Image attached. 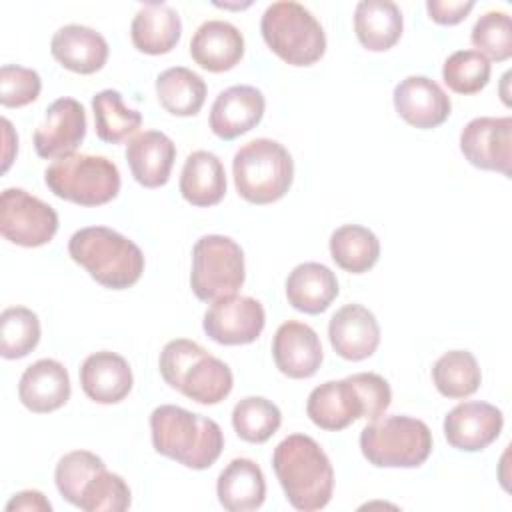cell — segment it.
<instances>
[{"label": "cell", "instance_id": "277c9868", "mask_svg": "<svg viewBox=\"0 0 512 512\" xmlns=\"http://www.w3.org/2000/svg\"><path fill=\"white\" fill-rule=\"evenodd\" d=\"M70 258L110 290L134 286L144 272V254L130 238L106 228L86 226L68 240Z\"/></svg>", "mask_w": 512, "mask_h": 512}, {"label": "cell", "instance_id": "8fae6325", "mask_svg": "<svg viewBox=\"0 0 512 512\" xmlns=\"http://www.w3.org/2000/svg\"><path fill=\"white\" fill-rule=\"evenodd\" d=\"M266 324L264 306L252 296H224L204 314L202 328L218 344L242 346L254 342Z\"/></svg>", "mask_w": 512, "mask_h": 512}, {"label": "cell", "instance_id": "d6986e66", "mask_svg": "<svg viewBox=\"0 0 512 512\" xmlns=\"http://www.w3.org/2000/svg\"><path fill=\"white\" fill-rule=\"evenodd\" d=\"M20 402L36 414H46L62 408L70 398V376L64 364L52 358H42L30 364L18 382Z\"/></svg>", "mask_w": 512, "mask_h": 512}, {"label": "cell", "instance_id": "f35d334b", "mask_svg": "<svg viewBox=\"0 0 512 512\" xmlns=\"http://www.w3.org/2000/svg\"><path fill=\"white\" fill-rule=\"evenodd\" d=\"M472 44L488 60L504 62L512 56V20L506 12H484L470 34Z\"/></svg>", "mask_w": 512, "mask_h": 512}, {"label": "cell", "instance_id": "1f68e13d", "mask_svg": "<svg viewBox=\"0 0 512 512\" xmlns=\"http://www.w3.org/2000/svg\"><path fill=\"white\" fill-rule=\"evenodd\" d=\"M432 382L442 396L458 400L472 396L480 388L482 372L472 352L450 350L434 362Z\"/></svg>", "mask_w": 512, "mask_h": 512}, {"label": "cell", "instance_id": "603a6c76", "mask_svg": "<svg viewBox=\"0 0 512 512\" xmlns=\"http://www.w3.org/2000/svg\"><path fill=\"white\" fill-rule=\"evenodd\" d=\"M190 56L208 72L232 70L244 56V36L230 22L208 20L194 32Z\"/></svg>", "mask_w": 512, "mask_h": 512}, {"label": "cell", "instance_id": "6da1fadb", "mask_svg": "<svg viewBox=\"0 0 512 512\" xmlns=\"http://www.w3.org/2000/svg\"><path fill=\"white\" fill-rule=\"evenodd\" d=\"M390 400V384L380 374L358 372L316 386L308 396L306 414L318 428L338 432L358 418L378 420Z\"/></svg>", "mask_w": 512, "mask_h": 512}, {"label": "cell", "instance_id": "ac0fdd59", "mask_svg": "<svg viewBox=\"0 0 512 512\" xmlns=\"http://www.w3.org/2000/svg\"><path fill=\"white\" fill-rule=\"evenodd\" d=\"M328 338L340 358L358 362L376 352L380 326L376 316L362 304H346L330 318Z\"/></svg>", "mask_w": 512, "mask_h": 512}, {"label": "cell", "instance_id": "4fadbf2b", "mask_svg": "<svg viewBox=\"0 0 512 512\" xmlns=\"http://www.w3.org/2000/svg\"><path fill=\"white\" fill-rule=\"evenodd\" d=\"M86 136L84 106L68 96L54 100L44 116V122L34 132V148L40 158L58 160L82 144Z\"/></svg>", "mask_w": 512, "mask_h": 512}, {"label": "cell", "instance_id": "f1b7e54d", "mask_svg": "<svg viewBox=\"0 0 512 512\" xmlns=\"http://www.w3.org/2000/svg\"><path fill=\"white\" fill-rule=\"evenodd\" d=\"M234 386L232 370L220 358L208 354H200L184 372L178 384V392L198 404H218L222 402Z\"/></svg>", "mask_w": 512, "mask_h": 512}, {"label": "cell", "instance_id": "ffe728a7", "mask_svg": "<svg viewBox=\"0 0 512 512\" xmlns=\"http://www.w3.org/2000/svg\"><path fill=\"white\" fill-rule=\"evenodd\" d=\"M176 160V146L170 136L158 130H144L128 140L126 162L134 180L144 188H160L168 182Z\"/></svg>", "mask_w": 512, "mask_h": 512}, {"label": "cell", "instance_id": "3957f363", "mask_svg": "<svg viewBox=\"0 0 512 512\" xmlns=\"http://www.w3.org/2000/svg\"><path fill=\"white\" fill-rule=\"evenodd\" d=\"M150 432L158 454L192 470L210 468L224 448V434L218 422L174 404H162L152 410Z\"/></svg>", "mask_w": 512, "mask_h": 512}, {"label": "cell", "instance_id": "e575fe53", "mask_svg": "<svg viewBox=\"0 0 512 512\" xmlns=\"http://www.w3.org/2000/svg\"><path fill=\"white\" fill-rule=\"evenodd\" d=\"M40 342V320L24 306H10L0 314V354L6 360L28 356Z\"/></svg>", "mask_w": 512, "mask_h": 512}, {"label": "cell", "instance_id": "44dd1931", "mask_svg": "<svg viewBox=\"0 0 512 512\" xmlns=\"http://www.w3.org/2000/svg\"><path fill=\"white\" fill-rule=\"evenodd\" d=\"M134 378L124 356L100 350L90 354L80 366V386L98 404H116L132 390Z\"/></svg>", "mask_w": 512, "mask_h": 512}, {"label": "cell", "instance_id": "5b68a950", "mask_svg": "<svg viewBox=\"0 0 512 512\" xmlns=\"http://www.w3.org/2000/svg\"><path fill=\"white\" fill-rule=\"evenodd\" d=\"M238 194L250 204H272L292 186L294 162L276 140L256 138L246 142L232 160Z\"/></svg>", "mask_w": 512, "mask_h": 512}, {"label": "cell", "instance_id": "74e56055", "mask_svg": "<svg viewBox=\"0 0 512 512\" xmlns=\"http://www.w3.org/2000/svg\"><path fill=\"white\" fill-rule=\"evenodd\" d=\"M102 468H106L104 460L100 456H96L94 452L88 450H74L64 454L54 470V480H56V488L60 492V496L78 506L82 490L86 486V482L100 472Z\"/></svg>", "mask_w": 512, "mask_h": 512}, {"label": "cell", "instance_id": "836d02e7", "mask_svg": "<svg viewBox=\"0 0 512 512\" xmlns=\"http://www.w3.org/2000/svg\"><path fill=\"white\" fill-rule=\"evenodd\" d=\"M280 424V408L264 396L242 398L232 410V426L238 438H242L244 442L262 444L272 438V434H276Z\"/></svg>", "mask_w": 512, "mask_h": 512}, {"label": "cell", "instance_id": "ee69618b", "mask_svg": "<svg viewBox=\"0 0 512 512\" xmlns=\"http://www.w3.org/2000/svg\"><path fill=\"white\" fill-rule=\"evenodd\" d=\"M2 126H4V138H6V152H4V166H2V170L6 172L8 166H10V162H12V156H14L12 148L18 150V136H14L12 124H10L6 118H2Z\"/></svg>", "mask_w": 512, "mask_h": 512}, {"label": "cell", "instance_id": "52a82bcc", "mask_svg": "<svg viewBox=\"0 0 512 512\" xmlns=\"http://www.w3.org/2000/svg\"><path fill=\"white\" fill-rule=\"evenodd\" d=\"M364 458L378 468H418L432 452V432L412 416H384L360 432Z\"/></svg>", "mask_w": 512, "mask_h": 512}, {"label": "cell", "instance_id": "d6a6232c", "mask_svg": "<svg viewBox=\"0 0 512 512\" xmlns=\"http://www.w3.org/2000/svg\"><path fill=\"white\" fill-rule=\"evenodd\" d=\"M92 112L96 136L110 144L124 142L142 124V114L134 108H128L122 100V94L112 88L100 90L92 98Z\"/></svg>", "mask_w": 512, "mask_h": 512}, {"label": "cell", "instance_id": "8d00e7d4", "mask_svg": "<svg viewBox=\"0 0 512 512\" xmlns=\"http://www.w3.org/2000/svg\"><path fill=\"white\" fill-rule=\"evenodd\" d=\"M132 494L120 474L102 468L84 486L78 508L84 512H124L130 508Z\"/></svg>", "mask_w": 512, "mask_h": 512}, {"label": "cell", "instance_id": "4dcf8cb0", "mask_svg": "<svg viewBox=\"0 0 512 512\" xmlns=\"http://www.w3.org/2000/svg\"><path fill=\"white\" fill-rule=\"evenodd\" d=\"M330 256L342 270L362 274L378 262L380 240L366 226L344 224L330 236Z\"/></svg>", "mask_w": 512, "mask_h": 512}, {"label": "cell", "instance_id": "cb8c5ba5", "mask_svg": "<svg viewBox=\"0 0 512 512\" xmlns=\"http://www.w3.org/2000/svg\"><path fill=\"white\" fill-rule=\"evenodd\" d=\"M180 36L182 20L166 2L142 4L130 24L132 44L136 50L150 56L168 54L178 44Z\"/></svg>", "mask_w": 512, "mask_h": 512}, {"label": "cell", "instance_id": "4316f807", "mask_svg": "<svg viewBox=\"0 0 512 512\" xmlns=\"http://www.w3.org/2000/svg\"><path fill=\"white\" fill-rule=\"evenodd\" d=\"M182 198L198 208L218 204L226 194V172L220 158L208 150L188 154L180 174Z\"/></svg>", "mask_w": 512, "mask_h": 512}, {"label": "cell", "instance_id": "ab89813d", "mask_svg": "<svg viewBox=\"0 0 512 512\" xmlns=\"http://www.w3.org/2000/svg\"><path fill=\"white\" fill-rule=\"evenodd\" d=\"M42 80L32 68L4 64L0 68V104L6 108H22L40 96Z\"/></svg>", "mask_w": 512, "mask_h": 512}, {"label": "cell", "instance_id": "e0dca14e", "mask_svg": "<svg viewBox=\"0 0 512 512\" xmlns=\"http://www.w3.org/2000/svg\"><path fill=\"white\" fill-rule=\"evenodd\" d=\"M264 108V94L256 86H230L216 96L210 108V130L222 140H234L260 124Z\"/></svg>", "mask_w": 512, "mask_h": 512}, {"label": "cell", "instance_id": "5bb4252c", "mask_svg": "<svg viewBox=\"0 0 512 512\" xmlns=\"http://www.w3.org/2000/svg\"><path fill=\"white\" fill-rule=\"evenodd\" d=\"M502 426V412L480 400L460 402L444 416V436L452 448L462 452L484 450L500 436Z\"/></svg>", "mask_w": 512, "mask_h": 512}, {"label": "cell", "instance_id": "ba28073f", "mask_svg": "<svg viewBox=\"0 0 512 512\" xmlns=\"http://www.w3.org/2000/svg\"><path fill=\"white\" fill-rule=\"evenodd\" d=\"M44 182L54 196L80 206L108 204L120 192L118 166L94 154L74 152L54 160L44 172Z\"/></svg>", "mask_w": 512, "mask_h": 512}, {"label": "cell", "instance_id": "7a4b0ae2", "mask_svg": "<svg viewBox=\"0 0 512 512\" xmlns=\"http://www.w3.org/2000/svg\"><path fill=\"white\" fill-rule=\"evenodd\" d=\"M286 500L302 512L324 508L334 490V470L320 444L306 434L286 436L272 454Z\"/></svg>", "mask_w": 512, "mask_h": 512}, {"label": "cell", "instance_id": "2e32d148", "mask_svg": "<svg viewBox=\"0 0 512 512\" xmlns=\"http://www.w3.org/2000/svg\"><path fill=\"white\" fill-rule=\"evenodd\" d=\"M272 356L276 368L294 380L314 376L324 358L314 328L298 320H288L278 326L272 340Z\"/></svg>", "mask_w": 512, "mask_h": 512}, {"label": "cell", "instance_id": "60d3db41", "mask_svg": "<svg viewBox=\"0 0 512 512\" xmlns=\"http://www.w3.org/2000/svg\"><path fill=\"white\" fill-rule=\"evenodd\" d=\"M206 348H202L198 342L194 340H188V338H176V340H170L162 352H160V360H158V366H160V374L164 378V382L170 386V388H178L180 384V378L184 376V372L188 370V366L200 356L204 354Z\"/></svg>", "mask_w": 512, "mask_h": 512}, {"label": "cell", "instance_id": "484cf974", "mask_svg": "<svg viewBox=\"0 0 512 512\" xmlns=\"http://www.w3.org/2000/svg\"><path fill=\"white\" fill-rule=\"evenodd\" d=\"M338 292L336 274L320 262L298 264L286 278L288 304L304 314L324 312Z\"/></svg>", "mask_w": 512, "mask_h": 512}, {"label": "cell", "instance_id": "8992f818", "mask_svg": "<svg viewBox=\"0 0 512 512\" xmlns=\"http://www.w3.org/2000/svg\"><path fill=\"white\" fill-rule=\"evenodd\" d=\"M268 48L290 66H310L326 52V34L308 8L292 0L270 4L260 20Z\"/></svg>", "mask_w": 512, "mask_h": 512}, {"label": "cell", "instance_id": "7bdbcfd3", "mask_svg": "<svg viewBox=\"0 0 512 512\" xmlns=\"http://www.w3.org/2000/svg\"><path fill=\"white\" fill-rule=\"evenodd\" d=\"M6 510L12 512V510H44V512H50L52 510V504L48 502V498L38 492V490H22L18 494H14L10 498V502L6 504Z\"/></svg>", "mask_w": 512, "mask_h": 512}, {"label": "cell", "instance_id": "30bf717a", "mask_svg": "<svg viewBox=\"0 0 512 512\" xmlns=\"http://www.w3.org/2000/svg\"><path fill=\"white\" fill-rule=\"evenodd\" d=\"M0 232L16 246L38 248L58 232V214L26 190L6 188L0 196Z\"/></svg>", "mask_w": 512, "mask_h": 512}, {"label": "cell", "instance_id": "f546056e", "mask_svg": "<svg viewBox=\"0 0 512 512\" xmlns=\"http://www.w3.org/2000/svg\"><path fill=\"white\" fill-rule=\"evenodd\" d=\"M156 96L172 116H194L204 106L206 82L190 68L172 66L158 74Z\"/></svg>", "mask_w": 512, "mask_h": 512}, {"label": "cell", "instance_id": "7402d4cb", "mask_svg": "<svg viewBox=\"0 0 512 512\" xmlns=\"http://www.w3.org/2000/svg\"><path fill=\"white\" fill-rule=\"evenodd\" d=\"M50 52L66 70L94 74L108 60V42L90 26L66 24L54 32Z\"/></svg>", "mask_w": 512, "mask_h": 512}, {"label": "cell", "instance_id": "83f0119b", "mask_svg": "<svg viewBox=\"0 0 512 512\" xmlns=\"http://www.w3.org/2000/svg\"><path fill=\"white\" fill-rule=\"evenodd\" d=\"M404 18L390 0H362L354 10V32L370 52L390 50L402 36Z\"/></svg>", "mask_w": 512, "mask_h": 512}, {"label": "cell", "instance_id": "b9f144b4", "mask_svg": "<svg viewBox=\"0 0 512 512\" xmlns=\"http://www.w3.org/2000/svg\"><path fill=\"white\" fill-rule=\"evenodd\" d=\"M474 8L472 0H428L426 12L430 20L442 26H454L462 22Z\"/></svg>", "mask_w": 512, "mask_h": 512}, {"label": "cell", "instance_id": "9a60e30c", "mask_svg": "<svg viewBox=\"0 0 512 512\" xmlns=\"http://www.w3.org/2000/svg\"><path fill=\"white\" fill-rule=\"evenodd\" d=\"M392 98L398 116L420 130L444 124L452 110L448 94L428 76H406L396 84Z\"/></svg>", "mask_w": 512, "mask_h": 512}, {"label": "cell", "instance_id": "d4e9b609", "mask_svg": "<svg viewBox=\"0 0 512 512\" xmlns=\"http://www.w3.org/2000/svg\"><path fill=\"white\" fill-rule=\"evenodd\" d=\"M218 502L228 512H248L264 504L266 480L262 468L250 458H234L216 480Z\"/></svg>", "mask_w": 512, "mask_h": 512}, {"label": "cell", "instance_id": "9c48e42d", "mask_svg": "<svg viewBox=\"0 0 512 512\" xmlns=\"http://www.w3.org/2000/svg\"><path fill=\"white\" fill-rule=\"evenodd\" d=\"M244 252L228 236L208 234L192 248L190 286L198 300L214 302L236 294L244 284Z\"/></svg>", "mask_w": 512, "mask_h": 512}, {"label": "cell", "instance_id": "7c38bea8", "mask_svg": "<svg viewBox=\"0 0 512 512\" xmlns=\"http://www.w3.org/2000/svg\"><path fill=\"white\" fill-rule=\"evenodd\" d=\"M460 152L480 168L510 176L512 164V118L480 116L470 120L460 132Z\"/></svg>", "mask_w": 512, "mask_h": 512}, {"label": "cell", "instance_id": "d590c367", "mask_svg": "<svg viewBox=\"0 0 512 512\" xmlns=\"http://www.w3.org/2000/svg\"><path fill=\"white\" fill-rule=\"evenodd\" d=\"M490 60L478 50H456L442 66L444 84L456 94H476L490 80Z\"/></svg>", "mask_w": 512, "mask_h": 512}]
</instances>
